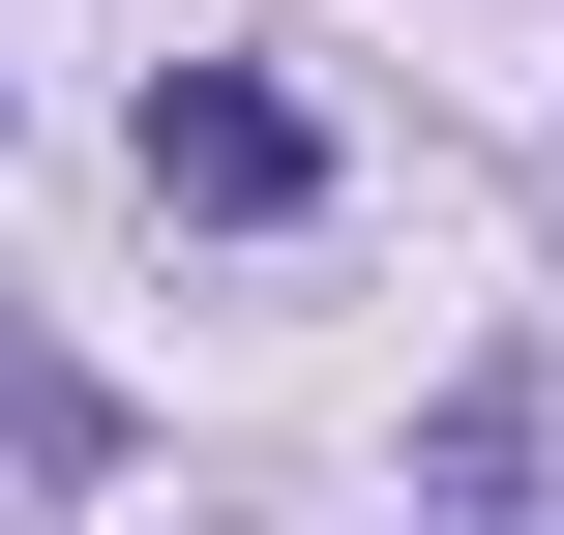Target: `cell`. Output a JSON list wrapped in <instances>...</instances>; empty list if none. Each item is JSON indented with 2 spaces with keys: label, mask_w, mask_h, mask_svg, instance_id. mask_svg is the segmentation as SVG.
<instances>
[{
  "label": "cell",
  "mask_w": 564,
  "mask_h": 535,
  "mask_svg": "<svg viewBox=\"0 0 564 535\" xmlns=\"http://www.w3.org/2000/svg\"><path fill=\"white\" fill-rule=\"evenodd\" d=\"M535 447H564L535 357H506V387H446V417H416V535H535Z\"/></svg>",
  "instance_id": "2"
},
{
  "label": "cell",
  "mask_w": 564,
  "mask_h": 535,
  "mask_svg": "<svg viewBox=\"0 0 564 535\" xmlns=\"http://www.w3.org/2000/svg\"><path fill=\"white\" fill-rule=\"evenodd\" d=\"M297 179H327V119H297V89H238V60H149V208H238V238H268Z\"/></svg>",
  "instance_id": "1"
}]
</instances>
